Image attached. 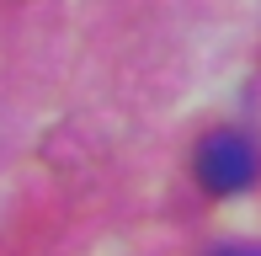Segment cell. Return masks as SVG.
<instances>
[{"label": "cell", "mask_w": 261, "mask_h": 256, "mask_svg": "<svg viewBox=\"0 0 261 256\" xmlns=\"http://www.w3.org/2000/svg\"><path fill=\"white\" fill-rule=\"evenodd\" d=\"M256 171H261V155L240 128H219V134H208L197 144V182L208 192H219V197L245 192L256 182Z\"/></svg>", "instance_id": "6da1fadb"}, {"label": "cell", "mask_w": 261, "mask_h": 256, "mask_svg": "<svg viewBox=\"0 0 261 256\" xmlns=\"http://www.w3.org/2000/svg\"><path fill=\"white\" fill-rule=\"evenodd\" d=\"M208 256H261V246H245V240H224V246H213Z\"/></svg>", "instance_id": "7a4b0ae2"}]
</instances>
